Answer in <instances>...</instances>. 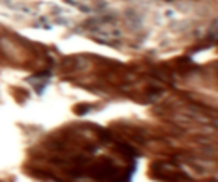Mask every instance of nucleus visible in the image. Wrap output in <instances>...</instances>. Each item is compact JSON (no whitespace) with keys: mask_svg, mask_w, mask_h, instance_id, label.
Listing matches in <instances>:
<instances>
[{"mask_svg":"<svg viewBox=\"0 0 218 182\" xmlns=\"http://www.w3.org/2000/svg\"><path fill=\"white\" fill-rule=\"evenodd\" d=\"M0 51H2V55L7 56V58H17V51H16V48H14V43H10L9 39H5V38L0 39Z\"/></svg>","mask_w":218,"mask_h":182,"instance_id":"nucleus-1","label":"nucleus"}]
</instances>
